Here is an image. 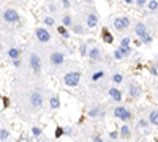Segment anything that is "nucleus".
Instances as JSON below:
<instances>
[{
    "label": "nucleus",
    "instance_id": "19",
    "mask_svg": "<svg viewBox=\"0 0 158 142\" xmlns=\"http://www.w3.org/2000/svg\"><path fill=\"white\" fill-rule=\"evenodd\" d=\"M105 76H106V73H105L103 69H97V71H93V73L90 74V77H89V79H90L92 82H97V81H101Z\"/></svg>",
    "mask_w": 158,
    "mask_h": 142
},
{
    "label": "nucleus",
    "instance_id": "10",
    "mask_svg": "<svg viewBox=\"0 0 158 142\" xmlns=\"http://www.w3.org/2000/svg\"><path fill=\"white\" fill-rule=\"evenodd\" d=\"M128 95H130V98L138 99V98L142 95V89H141V85H139V84H136V82H131V84L128 85Z\"/></svg>",
    "mask_w": 158,
    "mask_h": 142
},
{
    "label": "nucleus",
    "instance_id": "8",
    "mask_svg": "<svg viewBox=\"0 0 158 142\" xmlns=\"http://www.w3.org/2000/svg\"><path fill=\"white\" fill-rule=\"evenodd\" d=\"M43 103H44V96H43V93H41L40 90L32 92V93H30V104L33 106V108H35V109H40L41 106H43Z\"/></svg>",
    "mask_w": 158,
    "mask_h": 142
},
{
    "label": "nucleus",
    "instance_id": "45",
    "mask_svg": "<svg viewBox=\"0 0 158 142\" xmlns=\"http://www.w3.org/2000/svg\"><path fill=\"white\" fill-rule=\"evenodd\" d=\"M2 51H3V44L0 43V52H2Z\"/></svg>",
    "mask_w": 158,
    "mask_h": 142
},
{
    "label": "nucleus",
    "instance_id": "1",
    "mask_svg": "<svg viewBox=\"0 0 158 142\" xmlns=\"http://www.w3.org/2000/svg\"><path fill=\"white\" fill-rule=\"evenodd\" d=\"M81 82V73L79 71H68L66 74H63V84L66 87H78Z\"/></svg>",
    "mask_w": 158,
    "mask_h": 142
},
{
    "label": "nucleus",
    "instance_id": "27",
    "mask_svg": "<svg viewBox=\"0 0 158 142\" xmlns=\"http://www.w3.org/2000/svg\"><path fill=\"white\" fill-rule=\"evenodd\" d=\"M131 46V38L130 37H123L119 43V47H130Z\"/></svg>",
    "mask_w": 158,
    "mask_h": 142
},
{
    "label": "nucleus",
    "instance_id": "4",
    "mask_svg": "<svg viewBox=\"0 0 158 142\" xmlns=\"http://www.w3.org/2000/svg\"><path fill=\"white\" fill-rule=\"evenodd\" d=\"M130 24H131V19L128 16H119V18L114 19V28L117 32H125L130 27Z\"/></svg>",
    "mask_w": 158,
    "mask_h": 142
},
{
    "label": "nucleus",
    "instance_id": "7",
    "mask_svg": "<svg viewBox=\"0 0 158 142\" xmlns=\"http://www.w3.org/2000/svg\"><path fill=\"white\" fill-rule=\"evenodd\" d=\"M49 60H51V65L52 66H62L65 63V52L63 51H54L49 57Z\"/></svg>",
    "mask_w": 158,
    "mask_h": 142
},
{
    "label": "nucleus",
    "instance_id": "32",
    "mask_svg": "<svg viewBox=\"0 0 158 142\" xmlns=\"http://www.w3.org/2000/svg\"><path fill=\"white\" fill-rule=\"evenodd\" d=\"M10 137V131L6 128H0V140H6Z\"/></svg>",
    "mask_w": 158,
    "mask_h": 142
},
{
    "label": "nucleus",
    "instance_id": "35",
    "mask_svg": "<svg viewBox=\"0 0 158 142\" xmlns=\"http://www.w3.org/2000/svg\"><path fill=\"white\" fill-rule=\"evenodd\" d=\"M149 120H146V118H139L138 120V126L139 128H144V130H146V128H149Z\"/></svg>",
    "mask_w": 158,
    "mask_h": 142
},
{
    "label": "nucleus",
    "instance_id": "38",
    "mask_svg": "<svg viewBox=\"0 0 158 142\" xmlns=\"http://www.w3.org/2000/svg\"><path fill=\"white\" fill-rule=\"evenodd\" d=\"M134 5L138 6V8H144V6L147 5V0H134Z\"/></svg>",
    "mask_w": 158,
    "mask_h": 142
},
{
    "label": "nucleus",
    "instance_id": "14",
    "mask_svg": "<svg viewBox=\"0 0 158 142\" xmlns=\"http://www.w3.org/2000/svg\"><path fill=\"white\" fill-rule=\"evenodd\" d=\"M21 54H22V51H21L19 47H8V51H6V55H8L10 60H16V59H21Z\"/></svg>",
    "mask_w": 158,
    "mask_h": 142
},
{
    "label": "nucleus",
    "instance_id": "30",
    "mask_svg": "<svg viewBox=\"0 0 158 142\" xmlns=\"http://www.w3.org/2000/svg\"><path fill=\"white\" fill-rule=\"evenodd\" d=\"M147 10L149 11H156L158 10V2H156V0H152V2H149V0H147Z\"/></svg>",
    "mask_w": 158,
    "mask_h": 142
},
{
    "label": "nucleus",
    "instance_id": "28",
    "mask_svg": "<svg viewBox=\"0 0 158 142\" xmlns=\"http://www.w3.org/2000/svg\"><path fill=\"white\" fill-rule=\"evenodd\" d=\"M87 54H89V44L87 43H82V44L79 46V55L81 57H87Z\"/></svg>",
    "mask_w": 158,
    "mask_h": 142
},
{
    "label": "nucleus",
    "instance_id": "3",
    "mask_svg": "<svg viewBox=\"0 0 158 142\" xmlns=\"http://www.w3.org/2000/svg\"><path fill=\"white\" fill-rule=\"evenodd\" d=\"M98 13H97V10L92 8L90 10H87V13H85V27H89V28H95L98 25Z\"/></svg>",
    "mask_w": 158,
    "mask_h": 142
},
{
    "label": "nucleus",
    "instance_id": "37",
    "mask_svg": "<svg viewBox=\"0 0 158 142\" xmlns=\"http://www.w3.org/2000/svg\"><path fill=\"white\" fill-rule=\"evenodd\" d=\"M60 5H62V8H65V10H68V8H71V0H63V2H60Z\"/></svg>",
    "mask_w": 158,
    "mask_h": 142
},
{
    "label": "nucleus",
    "instance_id": "15",
    "mask_svg": "<svg viewBox=\"0 0 158 142\" xmlns=\"http://www.w3.org/2000/svg\"><path fill=\"white\" fill-rule=\"evenodd\" d=\"M73 24H74V21H73V16L70 13H63L62 14V25H63L65 28H68V27H73Z\"/></svg>",
    "mask_w": 158,
    "mask_h": 142
},
{
    "label": "nucleus",
    "instance_id": "24",
    "mask_svg": "<svg viewBox=\"0 0 158 142\" xmlns=\"http://www.w3.org/2000/svg\"><path fill=\"white\" fill-rule=\"evenodd\" d=\"M57 32L60 33V37L65 38V40H70L71 38V35H70V32H68V28H65L63 25H57Z\"/></svg>",
    "mask_w": 158,
    "mask_h": 142
},
{
    "label": "nucleus",
    "instance_id": "43",
    "mask_svg": "<svg viewBox=\"0 0 158 142\" xmlns=\"http://www.w3.org/2000/svg\"><path fill=\"white\" fill-rule=\"evenodd\" d=\"M62 134H63V128H62V126H59L57 130H56V137H60Z\"/></svg>",
    "mask_w": 158,
    "mask_h": 142
},
{
    "label": "nucleus",
    "instance_id": "25",
    "mask_svg": "<svg viewBox=\"0 0 158 142\" xmlns=\"http://www.w3.org/2000/svg\"><path fill=\"white\" fill-rule=\"evenodd\" d=\"M131 118H133V112L130 111V109H127L125 112H123V115L120 117V120H122L123 123H127V125H128V122H130Z\"/></svg>",
    "mask_w": 158,
    "mask_h": 142
},
{
    "label": "nucleus",
    "instance_id": "44",
    "mask_svg": "<svg viewBox=\"0 0 158 142\" xmlns=\"http://www.w3.org/2000/svg\"><path fill=\"white\" fill-rule=\"evenodd\" d=\"M92 142H103V137H101V136H95V137L92 139Z\"/></svg>",
    "mask_w": 158,
    "mask_h": 142
},
{
    "label": "nucleus",
    "instance_id": "22",
    "mask_svg": "<svg viewBox=\"0 0 158 142\" xmlns=\"http://www.w3.org/2000/svg\"><path fill=\"white\" fill-rule=\"evenodd\" d=\"M149 123L153 125V126H158V111H150L149 112Z\"/></svg>",
    "mask_w": 158,
    "mask_h": 142
},
{
    "label": "nucleus",
    "instance_id": "16",
    "mask_svg": "<svg viewBox=\"0 0 158 142\" xmlns=\"http://www.w3.org/2000/svg\"><path fill=\"white\" fill-rule=\"evenodd\" d=\"M71 30H73L74 35H79V37H84V35H87V28L84 25H81V24H73Z\"/></svg>",
    "mask_w": 158,
    "mask_h": 142
},
{
    "label": "nucleus",
    "instance_id": "39",
    "mask_svg": "<svg viewBox=\"0 0 158 142\" xmlns=\"http://www.w3.org/2000/svg\"><path fill=\"white\" fill-rule=\"evenodd\" d=\"M63 134L65 136H73V128L71 126H65L63 128Z\"/></svg>",
    "mask_w": 158,
    "mask_h": 142
},
{
    "label": "nucleus",
    "instance_id": "17",
    "mask_svg": "<svg viewBox=\"0 0 158 142\" xmlns=\"http://www.w3.org/2000/svg\"><path fill=\"white\" fill-rule=\"evenodd\" d=\"M87 115L90 117V118H97V117L103 115V111H101L100 106H93V108H90V109L87 111Z\"/></svg>",
    "mask_w": 158,
    "mask_h": 142
},
{
    "label": "nucleus",
    "instance_id": "2",
    "mask_svg": "<svg viewBox=\"0 0 158 142\" xmlns=\"http://www.w3.org/2000/svg\"><path fill=\"white\" fill-rule=\"evenodd\" d=\"M2 19L6 24H18L21 16H19V13L15 8H5L3 13H2Z\"/></svg>",
    "mask_w": 158,
    "mask_h": 142
},
{
    "label": "nucleus",
    "instance_id": "46",
    "mask_svg": "<svg viewBox=\"0 0 158 142\" xmlns=\"http://www.w3.org/2000/svg\"><path fill=\"white\" fill-rule=\"evenodd\" d=\"M155 66H156V68H158V60H156V63H155Z\"/></svg>",
    "mask_w": 158,
    "mask_h": 142
},
{
    "label": "nucleus",
    "instance_id": "40",
    "mask_svg": "<svg viewBox=\"0 0 158 142\" xmlns=\"http://www.w3.org/2000/svg\"><path fill=\"white\" fill-rule=\"evenodd\" d=\"M11 63H13V66H15V68H21V65H22V60L16 59V60H11Z\"/></svg>",
    "mask_w": 158,
    "mask_h": 142
},
{
    "label": "nucleus",
    "instance_id": "12",
    "mask_svg": "<svg viewBox=\"0 0 158 142\" xmlns=\"http://www.w3.org/2000/svg\"><path fill=\"white\" fill-rule=\"evenodd\" d=\"M108 95H109V98H111L114 103H122V99H123L122 92H120V89H117V87H111V89L108 90Z\"/></svg>",
    "mask_w": 158,
    "mask_h": 142
},
{
    "label": "nucleus",
    "instance_id": "33",
    "mask_svg": "<svg viewBox=\"0 0 158 142\" xmlns=\"http://www.w3.org/2000/svg\"><path fill=\"white\" fill-rule=\"evenodd\" d=\"M47 10H49V13H51V16H54V14H57V10H59V6H57V3H54V2H51L49 5H47Z\"/></svg>",
    "mask_w": 158,
    "mask_h": 142
},
{
    "label": "nucleus",
    "instance_id": "11",
    "mask_svg": "<svg viewBox=\"0 0 158 142\" xmlns=\"http://www.w3.org/2000/svg\"><path fill=\"white\" fill-rule=\"evenodd\" d=\"M134 35H136V37H139V40L144 38L146 35H149V27L144 22H139V21H138V22L134 24Z\"/></svg>",
    "mask_w": 158,
    "mask_h": 142
},
{
    "label": "nucleus",
    "instance_id": "31",
    "mask_svg": "<svg viewBox=\"0 0 158 142\" xmlns=\"http://www.w3.org/2000/svg\"><path fill=\"white\" fill-rule=\"evenodd\" d=\"M112 57H114L115 60H122V59H125V57H123V54H122V51H120L119 47H115L114 51H112Z\"/></svg>",
    "mask_w": 158,
    "mask_h": 142
},
{
    "label": "nucleus",
    "instance_id": "23",
    "mask_svg": "<svg viewBox=\"0 0 158 142\" xmlns=\"http://www.w3.org/2000/svg\"><path fill=\"white\" fill-rule=\"evenodd\" d=\"M127 111V108H125V106H115V108L112 109V115L115 117V118H120L122 115H123V112H125Z\"/></svg>",
    "mask_w": 158,
    "mask_h": 142
},
{
    "label": "nucleus",
    "instance_id": "21",
    "mask_svg": "<svg viewBox=\"0 0 158 142\" xmlns=\"http://www.w3.org/2000/svg\"><path fill=\"white\" fill-rule=\"evenodd\" d=\"M43 24L46 27H57V22H56V18L51 16V14H47V16L43 18Z\"/></svg>",
    "mask_w": 158,
    "mask_h": 142
},
{
    "label": "nucleus",
    "instance_id": "42",
    "mask_svg": "<svg viewBox=\"0 0 158 142\" xmlns=\"http://www.w3.org/2000/svg\"><path fill=\"white\" fill-rule=\"evenodd\" d=\"M149 69H150V73H152L153 76H156V74H158V68L155 66V63H153V65H150V68H149Z\"/></svg>",
    "mask_w": 158,
    "mask_h": 142
},
{
    "label": "nucleus",
    "instance_id": "9",
    "mask_svg": "<svg viewBox=\"0 0 158 142\" xmlns=\"http://www.w3.org/2000/svg\"><path fill=\"white\" fill-rule=\"evenodd\" d=\"M29 65L32 66V69L35 71L37 74L41 73V59H40V55L37 52H32L30 57H29Z\"/></svg>",
    "mask_w": 158,
    "mask_h": 142
},
{
    "label": "nucleus",
    "instance_id": "20",
    "mask_svg": "<svg viewBox=\"0 0 158 142\" xmlns=\"http://www.w3.org/2000/svg\"><path fill=\"white\" fill-rule=\"evenodd\" d=\"M101 38L105 43H108V44H111V43L114 41V37H112V33L108 30V28H103L101 30Z\"/></svg>",
    "mask_w": 158,
    "mask_h": 142
},
{
    "label": "nucleus",
    "instance_id": "18",
    "mask_svg": "<svg viewBox=\"0 0 158 142\" xmlns=\"http://www.w3.org/2000/svg\"><path fill=\"white\" fill-rule=\"evenodd\" d=\"M49 108L52 111H56V109L60 108V98H59V95H51V98H49Z\"/></svg>",
    "mask_w": 158,
    "mask_h": 142
},
{
    "label": "nucleus",
    "instance_id": "5",
    "mask_svg": "<svg viewBox=\"0 0 158 142\" xmlns=\"http://www.w3.org/2000/svg\"><path fill=\"white\" fill-rule=\"evenodd\" d=\"M105 51H103L101 47H98V46H92V47H89V54H87V57H89V60L90 62H100V60H103V57H105V54H103Z\"/></svg>",
    "mask_w": 158,
    "mask_h": 142
},
{
    "label": "nucleus",
    "instance_id": "29",
    "mask_svg": "<svg viewBox=\"0 0 158 142\" xmlns=\"http://www.w3.org/2000/svg\"><path fill=\"white\" fill-rule=\"evenodd\" d=\"M141 44H146V46H150V44H152V43H153V37H152V35H146V37H144V38H141Z\"/></svg>",
    "mask_w": 158,
    "mask_h": 142
},
{
    "label": "nucleus",
    "instance_id": "26",
    "mask_svg": "<svg viewBox=\"0 0 158 142\" xmlns=\"http://www.w3.org/2000/svg\"><path fill=\"white\" fill-rule=\"evenodd\" d=\"M111 81H112V84H122L123 82V74L122 73H112Z\"/></svg>",
    "mask_w": 158,
    "mask_h": 142
},
{
    "label": "nucleus",
    "instance_id": "34",
    "mask_svg": "<svg viewBox=\"0 0 158 142\" xmlns=\"http://www.w3.org/2000/svg\"><path fill=\"white\" fill-rule=\"evenodd\" d=\"M32 134H33L35 137H40L41 134H43V130H41L40 126H32Z\"/></svg>",
    "mask_w": 158,
    "mask_h": 142
},
{
    "label": "nucleus",
    "instance_id": "6",
    "mask_svg": "<svg viewBox=\"0 0 158 142\" xmlns=\"http://www.w3.org/2000/svg\"><path fill=\"white\" fill-rule=\"evenodd\" d=\"M35 37L40 43H49L52 38H51V32L47 30L46 27H37L35 28Z\"/></svg>",
    "mask_w": 158,
    "mask_h": 142
},
{
    "label": "nucleus",
    "instance_id": "36",
    "mask_svg": "<svg viewBox=\"0 0 158 142\" xmlns=\"http://www.w3.org/2000/svg\"><path fill=\"white\" fill-rule=\"evenodd\" d=\"M119 49H120V51H122L123 57H128L130 54L133 52V47H131V46H130V47H119Z\"/></svg>",
    "mask_w": 158,
    "mask_h": 142
},
{
    "label": "nucleus",
    "instance_id": "41",
    "mask_svg": "<svg viewBox=\"0 0 158 142\" xmlns=\"http://www.w3.org/2000/svg\"><path fill=\"white\" fill-rule=\"evenodd\" d=\"M109 137H111L112 140H117V137H119V131H111V133H109Z\"/></svg>",
    "mask_w": 158,
    "mask_h": 142
},
{
    "label": "nucleus",
    "instance_id": "13",
    "mask_svg": "<svg viewBox=\"0 0 158 142\" xmlns=\"http://www.w3.org/2000/svg\"><path fill=\"white\" fill-rule=\"evenodd\" d=\"M119 136L123 139V140H128L130 137H131V128H130L127 123H123L120 126V130H119Z\"/></svg>",
    "mask_w": 158,
    "mask_h": 142
}]
</instances>
